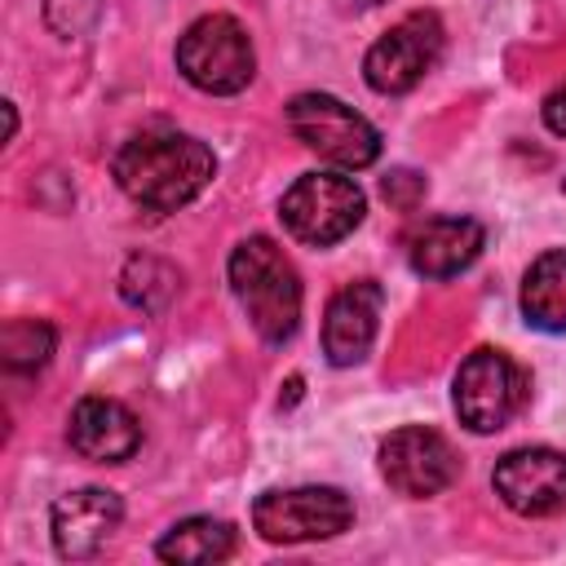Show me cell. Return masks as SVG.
Instances as JSON below:
<instances>
[{"label": "cell", "mask_w": 566, "mask_h": 566, "mask_svg": "<svg viewBox=\"0 0 566 566\" xmlns=\"http://www.w3.org/2000/svg\"><path fill=\"white\" fill-rule=\"evenodd\" d=\"M53 327L44 318H9L0 332V354L9 371H40L53 354Z\"/></svg>", "instance_id": "cell-18"}, {"label": "cell", "mask_w": 566, "mask_h": 566, "mask_svg": "<svg viewBox=\"0 0 566 566\" xmlns=\"http://www.w3.org/2000/svg\"><path fill=\"white\" fill-rule=\"evenodd\" d=\"M230 287L265 345H283L301 327V274L283 248L265 234L243 239L230 252Z\"/></svg>", "instance_id": "cell-2"}, {"label": "cell", "mask_w": 566, "mask_h": 566, "mask_svg": "<svg viewBox=\"0 0 566 566\" xmlns=\"http://www.w3.org/2000/svg\"><path fill=\"white\" fill-rule=\"evenodd\" d=\"M562 186H566V181H562Z\"/></svg>", "instance_id": "cell-21"}, {"label": "cell", "mask_w": 566, "mask_h": 566, "mask_svg": "<svg viewBox=\"0 0 566 566\" xmlns=\"http://www.w3.org/2000/svg\"><path fill=\"white\" fill-rule=\"evenodd\" d=\"M380 310H385V292L371 279L345 283L323 314V354L332 367H354L367 358L376 332H380Z\"/></svg>", "instance_id": "cell-12"}, {"label": "cell", "mask_w": 566, "mask_h": 566, "mask_svg": "<svg viewBox=\"0 0 566 566\" xmlns=\"http://www.w3.org/2000/svg\"><path fill=\"white\" fill-rule=\"evenodd\" d=\"M234 548H239V535H234L230 522H221V517H186L155 544V557L159 562H177V566H208V562H226Z\"/></svg>", "instance_id": "cell-16"}, {"label": "cell", "mask_w": 566, "mask_h": 566, "mask_svg": "<svg viewBox=\"0 0 566 566\" xmlns=\"http://www.w3.org/2000/svg\"><path fill=\"white\" fill-rule=\"evenodd\" d=\"M486 248V230L473 217H429L407 234V261L420 279H451L469 270Z\"/></svg>", "instance_id": "cell-14"}, {"label": "cell", "mask_w": 566, "mask_h": 566, "mask_svg": "<svg viewBox=\"0 0 566 566\" xmlns=\"http://www.w3.org/2000/svg\"><path fill=\"white\" fill-rule=\"evenodd\" d=\"M177 270L159 256H133L124 270H119V292L128 305H137L142 314H159L172 296H177Z\"/></svg>", "instance_id": "cell-17"}, {"label": "cell", "mask_w": 566, "mask_h": 566, "mask_svg": "<svg viewBox=\"0 0 566 566\" xmlns=\"http://www.w3.org/2000/svg\"><path fill=\"white\" fill-rule=\"evenodd\" d=\"M119 517H124V504L106 486H80V491L57 495L53 509H49L57 557H66V562L93 557L111 539V531L119 526Z\"/></svg>", "instance_id": "cell-11"}, {"label": "cell", "mask_w": 566, "mask_h": 566, "mask_svg": "<svg viewBox=\"0 0 566 566\" xmlns=\"http://www.w3.org/2000/svg\"><path fill=\"white\" fill-rule=\"evenodd\" d=\"M455 473H460V460L438 429L402 424L380 442V478L407 500L442 495L455 482Z\"/></svg>", "instance_id": "cell-9"}, {"label": "cell", "mask_w": 566, "mask_h": 566, "mask_svg": "<svg viewBox=\"0 0 566 566\" xmlns=\"http://www.w3.org/2000/svg\"><path fill=\"white\" fill-rule=\"evenodd\" d=\"M544 124H548L557 137H566V80L544 97Z\"/></svg>", "instance_id": "cell-20"}, {"label": "cell", "mask_w": 566, "mask_h": 566, "mask_svg": "<svg viewBox=\"0 0 566 566\" xmlns=\"http://www.w3.org/2000/svg\"><path fill=\"white\" fill-rule=\"evenodd\" d=\"M177 71L217 97H230L239 88L252 84L256 75V53L252 40L243 31V22H234L230 13H203L195 18L181 40H177Z\"/></svg>", "instance_id": "cell-3"}, {"label": "cell", "mask_w": 566, "mask_h": 566, "mask_svg": "<svg viewBox=\"0 0 566 566\" xmlns=\"http://www.w3.org/2000/svg\"><path fill=\"white\" fill-rule=\"evenodd\" d=\"M66 442L75 455L93 464H124L142 447V424L137 416L115 402V398H80L66 420Z\"/></svg>", "instance_id": "cell-13"}, {"label": "cell", "mask_w": 566, "mask_h": 566, "mask_svg": "<svg viewBox=\"0 0 566 566\" xmlns=\"http://www.w3.org/2000/svg\"><path fill=\"white\" fill-rule=\"evenodd\" d=\"M526 371L504 354V349H473L451 385L455 416L473 433H495L504 429L522 407H526Z\"/></svg>", "instance_id": "cell-6"}, {"label": "cell", "mask_w": 566, "mask_h": 566, "mask_svg": "<svg viewBox=\"0 0 566 566\" xmlns=\"http://www.w3.org/2000/svg\"><path fill=\"white\" fill-rule=\"evenodd\" d=\"M292 137L336 168H367L380 159V133L332 93H296L287 102Z\"/></svg>", "instance_id": "cell-4"}, {"label": "cell", "mask_w": 566, "mask_h": 566, "mask_svg": "<svg viewBox=\"0 0 566 566\" xmlns=\"http://www.w3.org/2000/svg\"><path fill=\"white\" fill-rule=\"evenodd\" d=\"M438 57H442V22L424 9H416L367 49L363 80L385 97H402L438 66Z\"/></svg>", "instance_id": "cell-8"}, {"label": "cell", "mask_w": 566, "mask_h": 566, "mask_svg": "<svg viewBox=\"0 0 566 566\" xmlns=\"http://www.w3.org/2000/svg\"><path fill=\"white\" fill-rule=\"evenodd\" d=\"M115 181L119 190L146 208V212H177L186 208L217 172L212 150L177 128H146L133 133L119 150H115Z\"/></svg>", "instance_id": "cell-1"}, {"label": "cell", "mask_w": 566, "mask_h": 566, "mask_svg": "<svg viewBox=\"0 0 566 566\" xmlns=\"http://www.w3.org/2000/svg\"><path fill=\"white\" fill-rule=\"evenodd\" d=\"M385 199L394 203V208H402V212H411L420 199H424V177L420 172H411V168H398V172H389L385 177Z\"/></svg>", "instance_id": "cell-19"}, {"label": "cell", "mask_w": 566, "mask_h": 566, "mask_svg": "<svg viewBox=\"0 0 566 566\" xmlns=\"http://www.w3.org/2000/svg\"><path fill=\"white\" fill-rule=\"evenodd\" d=\"M363 212H367V199H363L358 181L340 177V172H305L279 199V217H283L287 234L310 248L340 243L363 221Z\"/></svg>", "instance_id": "cell-5"}, {"label": "cell", "mask_w": 566, "mask_h": 566, "mask_svg": "<svg viewBox=\"0 0 566 566\" xmlns=\"http://www.w3.org/2000/svg\"><path fill=\"white\" fill-rule=\"evenodd\" d=\"M495 495L522 517H548L566 509V451L517 447L491 473Z\"/></svg>", "instance_id": "cell-10"}, {"label": "cell", "mask_w": 566, "mask_h": 566, "mask_svg": "<svg viewBox=\"0 0 566 566\" xmlns=\"http://www.w3.org/2000/svg\"><path fill=\"white\" fill-rule=\"evenodd\" d=\"M354 504L340 486H292V491H265L252 504V526L270 544H310L332 539L349 531Z\"/></svg>", "instance_id": "cell-7"}, {"label": "cell", "mask_w": 566, "mask_h": 566, "mask_svg": "<svg viewBox=\"0 0 566 566\" xmlns=\"http://www.w3.org/2000/svg\"><path fill=\"white\" fill-rule=\"evenodd\" d=\"M522 314L539 332H566V248L531 261L522 279Z\"/></svg>", "instance_id": "cell-15"}]
</instances>
